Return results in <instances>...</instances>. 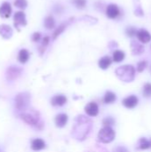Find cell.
<instances>
[{
  "instance_id": "obj_1",
  "label": "cell",
  "mask_w": 151,
  "mask_h": 152,
  "mask_svg": "<svg viewBox=\"0 0 151 152\" xmlns=\"http://www.w3.org/2000/svg\"><path fill=\"white\" fill-rule=\"evenodd\" d=\"M93 127L92 121L85 116H77L72 130V135L79 141H84L90 134Z\"/></svg>"
},
{
  "instance_id": "obj_2",
  "label": "cell",
  "mask_w": 151,
  "mask_h": 152,
  "mask_svg": "<svg viewBox=\"0 0 151 152\" xmlns=\"http://www.w3.org/2000/svg\"><path fill=\"white\" fill-rule=\"evenodd\" d=\"M135 69L132 65H124L116 69L117 77L124 82H132L135 77Z\"/></svg>"
},
{
  "instance_id": "obj_3",
  "label": "cell",
  "mask_w": 151,
  "mask_h": 152,
  "mask_svg": "<svg viewBox=\"0 0 151 152\" xmlns=\"http://www.w3.org/2000/svg\"><path fill=\"white\" fill-rule=\"evenodd\" d=\"M115 136H116V133L111 127L104 126L100 130L97 140L101 143H109L115 139Z\"/></svg>"
},
{
  "instance_id": "obj_4",
  "label": "cell",
  "mask_w": 151,
  "mask_h": 152,
  "mask_svg": "<svg viewBox=\"0 0 151 152\" xmlns=\"http://www.w3.org/2000/svg\"><path fill=\"white\" fill-rule=\"evenodd\" d=\"M20 118L28 125H30V126L39 125V113L36 110H31L29 111L28 110L23 111L22 113H20Z\"/></svg>"
},
{
  "instance_id": "obj_5",
  "label": "cell",
  "mask_w": 151,
  "mask_h": 152,
  "mask_svg": "<svg viewBox=\"0 0 151 152\" xmlns=\"http://www.w3.org/2000/svg\"><path fill=\"white\" fill-rule=\"evenodd\" d=\"M30 103V95L28 93L18 94L15 97V107L19 110H26Z\"/></svg>"
},
{
  "instance_id": "obj_6",
  "label": "cell",
  "mask_w": 151,
  "mask_h": 152,
  "mask_svg": "<svg viewBox=\"0 0 151 152\" xmlns=\"http://www.w3.org/2000/svg\"><path fill=\"white\" fill-rule=\"evenodd\" d=\"M13 21H14V27L20 30V28L21 26H26L27 25V20H26V15L23 12L19 11L16 12L13 15Z\"/></svg>"
},
{
  "instance_id": "obj_7",
  "label": "cell",
  "mask_w": 151,
  "mask_h": 152,
  "mask_svg": "<svg viewBox=\"0 0 151 152\" xmlns=\"http://www.w3.org/2000/svg\"><path fill=\"white\" fill-rule=\"evenodd\" d=\"M121 14V12H120V9L119 7L115 4H110L107 6V9H106V15L109 18V19H112V20H115L117 19V17H119Z\"/></svg>"
},
{
  "instance_id": "obj_8",
  "label": "cell",
  "mask_w": 151,
  "mask_h": 152,
  "mask_svg": "<svg viewBox=\"0 0 151 152\" xmlns=\"http://www.w3.org/2000/svg\"><path fill=\"white\" fill-rule=\"evenodd\" d=\"M85 111L89 117H96L99 113V106L96 102H91L85 105Z\"/></svg>"
},
{
  "instance_id": "obj_9",
  "label": "cell",
  "mask_w": 151,
  "mask_h": 152,
  "mask_svg": "<svg viewBox=\"0 0 151 152\" xmlns=\"http://www.w3.org/2000/svg\"><path fill=\"white\" fill-rule=\"evenodd\" d=\"M138 102L139 99L135 95H130L128 97H125L122 102L123 105L127 109H134L138 105Z\"/></svg>"
},
{
  "instance_id": "obj_10",
  "label": "cell",
  "mask_w": 151,
  "mask_h": 152,
  "mask_svg": "<svg viewBox=\"0 0 151 152\" xmlns=\"http://www.w3.org/2000/svg\"><path fill=\"white\" fill-rule=\"evenodd\" d=\"M136 36H137L139 41L142 44H147L151 40V36L150 32L146 29H143V28L138 30Z\"/></svg>"
},
{
  "instance_id": "obj_11",
  "label": "cell",
  "mask_w": 151,
  "mask_h": 152,
  "mask_svg": "<svg viewBox=\"0 0 151 152\" xmlns=\"http://www.w3.org/2000/svg\"><path fill=\"white\" fill-rule=\"evenodd\" d=\"M67 97L63 94H57V95H54L52 100H51V103L53 106H58V107H61V106H63L64 104H66L67 102Z\"/></svg>"
},
{
  "instance_id": "obj_12",
  "label": "cell",
  "mask_w": 151,
  "mask_h": 152,
  "mask_svg": "<svg viewBox=\"0 0 151 152\" xmlns=\"http://www.w3.org/2000/svg\"><path fill=\"white\" fill-rule=\"evenodd\" d=\"M12 13V6L10 3L4 2L0 6V16L2 18H8L11 16Z\"/></svg>"
},
{
  "instance_id": "obj_13",
  "label": "cell",
  "mask_w": 151,
  "mask_h": 152,
  "mask_svg": "<svg viewBox=\"0 0 151 152\" xmlns=\"http://www.w3.org/2000/svg\"><path fill=\"white\" fill-rule=\"evenodd\" d=\"M131 49H132V53L133 55H140L142 53H144V46L139 42L136 41H132L131 42Z\"/></svg>"
},
{
  "instance_id": "obj_14",
  "label": "cell",
  "mask_w": 151,
  "mask_h": 152,
  "mask_svg": "<svg viewBox=\"0 0 151 152\" xmlns=\"http://www.w3.org/2000/svg\"><path fill=\"white\" fill-rule=\"evenodd\" d=\"M0 35L2 37L8 39L12 36V28L9 25L2 24L0 25Z\"/></svg>"
},
{
  "instance_id": "obj_15",
  "label": "cell",
  "mask_w": 151,
  "mask_h": 152,
  "mask_svg": "<svg viewBox=\"0 0 151 152\" xmlns=\"http://www.w3.org/2000/svg\"><path fill=\"white\" fill-rule=\"evenodd\" d=\"M55 125L56 126L61 128V127H64L68 122V115L67 114H64V113H61V114H58L56 117H55Z\"/></svg>"
},
{
  "instance_id": "obj_16",
  "label": "cell",
  "mask_w": 151,
  "mask_h": 152,
  "mask_svg": "<svg viewBox=\"0 0 151 152\" xmlns=\"http://www.w3.org/2000/svg\"><path fill=\"white\" fill-rule=\"evenodd\" d=\"M45 148V142L42 139H34L31 142V149L35 151H42Z\"/></svg>"
},
{
  "instance_id": "obj_17",
  "label": "cell",
  "mask_w": 151,
  "mask_h": 152,
  "mask_svg": "<svg viewBox=\"0 0 151 152\" xmlns=\"http://www.w3.org/2000/svg\"><path fill=\"white\" fill-rule=\"evenodd\" d=\"M149 149H151V138L150 140H148L144 137L141 138L137 143V150L145 151V150H149Z\"/></svg>"
},
{
  "instance_id": "obj_18",
  "label": "cell",
  "mask_w": 151,
  "mask_h": 152,
  "mask_svg": "<svg viewBox=\"0 0 151 152\" xmlns=\"http://www.w3.org/2000/svg\"><path fill=\"white\" fill-rule=\"evenodd\" d=\"M20 72V69H18V68H16V67H10V68L7 69V73H6L7 78H8L9 80L15 79L16 77H19Z\"/></svg>"
},
{
  "instance_id": "obj_19",
  "label": "cell",
  "mask_w": 151,
  "mask_h": 152,
  "mask_svg": "<svg viewBox=\"0 0 151 152\" xmlns=\"http://www.w3.org/2000/svg\"><path fill=\"white\" fill-rule=\"evenodd\" d=\"M112 63V60L109 56H104L99 61V67L102 69H107Z\"/></svg>"
},
{
  "instance_id": "obj_20",
  "label": "cell",
  "mask_w": 151,
  "mask_h": 152,
  "mask_svg": "<svg viewBox=\"0 0 151 152\" xmlns=\"http://www.w3.org/2000/svg\"><path fill=\"white\" fill-rule=\"evenodd\" d=\"M29 59V53L26 49H21L18 53V61L20 63H26Z\"/></svg>"
},
{
  "instance_id": "obj_21",
  "label": "cell",
  "mask_w": 151,
  "mask_h": 152,
  "mask_svg": "<svg viewBox=\"0 0 151 152\" xmlns=\"http://www.w3.org/2000/svg\"><path fill=\"white\" fill-rule=\"evenodd\" d=\"M104 102L107 103V104H110V103H113L116 100H117V95L111 92V91H108L105 93V95H104Z\"/></svg>"
},
{
  "instance_id": "obj_22",
  "label": "cell",
  "mask_w": 151,
  "mask_h": 152,
  "mask_svg": "<svg viewBox=\"0 0 151 152\" xmlns=\"http://www.w3.org/2000/svg\"><path fill=\"white\" fill-rule=\"evenodd\" d=\"M125 57V53L123 51L116 50L113 53V58H112V60L115 62H121L122 61H124Z\"/></svg>"
},
{
  "instance_id": "obj_23",
  "label": "cell",
  "mask_w": 151,
  "mask_h": 152,
  "mask_svg": "<svg viewBox=\"0 0 151 152\" xmlns=\"http://www.w3.org/2000/svg\"><path fill=\"white\" fill-rule=\"evenodd\" d=\"M68 24H69V22H66V23H63V24L60 25V26L54 30V32H53V39H56V38H57V37H58L65 29H66Z\"/></svg>"
},
{
  "instance_id": "obj_24",
  "label": "cell",
  "mask_w": 151,
  "mask_h": 152,
  "mask_svg": "<svg viewBox=\"0 0 151 152\" xmlns=\"http://www.w3.org/2000/svg\"><path fill=\"white\" fill-rule=\"evenodd\" d=\"M44 25L46 28L48 29H52L54 28L55 26V21H54V19L53 16H47L45 19H44Z\"/></svg>"
},
{
  "instance_id": "obj_25",
  "label": "cell",
  "mask_w": 151,
  "mask_h": 152,
  "mask_svg": "<svg viewBox=\"0 0 151 152\" xmlns=\"http://www.w3.org/2000/svg\"><path fill=\"white\" fill-rule=\"evenodd\" d=\"M135 1H136L137 4H134V5H135V6H134V7H135V9H134V13H135V15L142 17V16L144 15V12H143V10H142V6H141L140 1H139V0H135Z\"/></svg>"
},
{
  "instance_id": "obj_26",
  "label": "cell",
  "mask_w": 151,
  "mask_h": 152,
  "mask_svg": "<svg viewBox=\"0 0 151 152\" xmlns=\"http://www.w3.org/2000/svg\"><path fill=\"white\" fill-rule=\"evenodd\" d=\"M142 94L145 97L149 98L151 96V84L150 83H146L143 86L142 88Z\"/></svg>"
},
{
  "instance_id": "obj_27",
  "label": "cell",
  "mask_w": 151,
  "mask_h": 152,
  "mask_svg": "<svg viewBox=\"0 0 151 152\" xmlns=\"http://www.w3.org/2000/svg\"><path fill=\"white\" fill-rule=\"evenodd\" d=\"M72 4L77 9H84L86 5V0H72Z\"/></svg>"
},
{
  "instance_id": "obj_28",
  "label": "cell",
  "mask_w": 151,
  "mask_h": 152,
  "mask_svg": "<svg viewBox=\"0 0 151 152\" xmlns=\"http://www.w3.org/2000/svg\"><path fill=\"white\" fill-rule=\"evenodd\" d=\"M14 5H15L17 8L23 10V9H25V8L27 7L28 2H27V0H16V1L14 2Z\"/></svg>"
},
{
  "instance_id": "obj_29",
  "label": "cell",
  "mask_w": 151,
  "mask_h": 152,
  "mask_svg": "<svg viewBox=\"0 0 151 152\" xmlns=\"http://www.w3.org/2000/svg\"><path fill=\"white\" fill-rule=\"evenodd\" d=\"M102 124L104 126H109L111 127V126L115 125V119L111 117H107L103 119L102 121Z\"/></svg>"
},
{
  "instance_id": "obj_30",
  "label": "cell",
  "mask_w": 151,
  "mask_h": 152,
  "mask_svg": "<svg viewBox=\"0 0 151 152\" xmlns=\"http://www.w3.org/2000/svg\"><path fill=\"white\" fill-rule=\"evenodd\" d=\"M125 33L127 35V37H133L135 35H137V30L134 27H127V28L125 29Z\"/></svg>"
},
{
  "instance_id": "obj_31",
  "label": "cell",
  "mask_w": 151,
  "mask_h": 152,
  "mask_svg": "<svg viewBox=\"0 0 151 152\" xmlns=\"http://www.w3.org/2000/svg\"><path fill=\"white\" fill-rule=\"evenodd\" d=\"M49 41H50V37H44L43 39H42V43H41V48H39V50L41 49V53H43L45 50V47L48 45L49 44Z\"/></svg>"
},
{
  "instance_id": "obj_32",
  "label": "cell",
  "mask_w": 151,
  "mask_h": 152,
  "mask_svg": "<svg viewBox=\"0 0 151 152\" xmlns=\"http://www.w3.org/2000/svg\"><path fill=\"white\" fill-rule=\"evenodd\" d=\"M147 65H148V62L146 61H142L140 62H138L137 64V71L138 72H142L146 68H147Z\"/></svg>"
},
{
  "instance_id": "obj_33",
  "label": "cell",
  "mask_w": 151,
  "mask_h": 152,
  "mask_svg": "<svg viewBox=\"0 0 151 152\" xmlns=\"http://www.w3.org/2000/svg\"><path fill=\"white\" fill-rule=\"evenodd\" d=\"M31 39H32V41H34V42H38V41H40V39H41V33H40V32H35V33L32 35Z\"/></svg>"
},
{
  "instance_id": "obj_34",
  "label": "cell",
  "mask_w": 151,
  "mask_h": 152,
  "mask_svg": "<svg viewBox=\"0 0 151 152\" xmlns=\"http://www.w3.org/2000/svg\"><path fill=\"white\" fill-rule=\"evenodd\" d=\"M113 152H129L127 151V149L126 148H125V147H122V146H119V147H117Z\"/></svg>"
},
{
  "instance_id": "obj_35",
  "label": "cell",
  "mask_w": 151,
  "mask_h": 152,
  "mask_svg": "<svg viewBox=\"0 0 151 152\" xmlns=\"http://www.w3.org/2000/svg\"><path fill=\"white\" fill-rule=\"evenodd\" d=\"M114 46H115V47H117V43H115V42H113V41H112V42H110V43H109V47L110 49H113V48H114Z\"/></svg>"
}]
</instances>
